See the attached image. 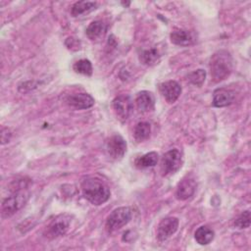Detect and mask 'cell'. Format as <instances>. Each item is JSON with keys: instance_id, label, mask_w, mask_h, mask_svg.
<instances>
[{"instance_id": "6da1fadb", "label": "cell", "mask_w": 251, "mask_h": 251, "mask_svg": "<svg viewBox=\"0 0 251 251\" xmlns=\"http://www.w3.org/2000/svg\"><path fill=\"white\" fill-rule=\"evenodd\" d=\"M83 197L93 205H102L110 198L111 192L107 184L93 176L85 177L80 184Z\"/></svg>"}, {"instance_id": "7a4b0ae2", "label": "cell", "mask_w": 251, "mask_h": 251, "mask_svg": "<svg viewBox=\"0 0 251 251\" xmlns=\"http://www.w3.org/2000/svg\"><path fill=\"white\" fill-rule=\"evenodd\" d=\"M210 73L214 82L226 78L232 71V58L226 50H219L214 53L210 60Z\"/></svg>"}, {"instance_id": "3957f363", "label": "cell", "mask_w": 251, "mask_h": 251, "mask_svg": "<svg viewBox=\"0 0 251 251\" xmlns=\"http://www.w3.org/2000/svg\"><path fill=\"white\" fill-rule=\"evenodd\" d=\"M29 199V192L25 189L18 190L12 192L10 196H8L1 205V214L3 218H9L21 210L27 200Z\"/></svg>"}, {"instance_id": "277c9868", "label": "cell", "mask_w": 251, "mask_h": 251, "mask_svg": "<svg viewBox=\"0 0 251 251\" xmlns=\"http://www.w3.org/2000/svg\"><path fill=\"white\" fill-rule=\"evenodd\" d=\"M131 216V210L128 207H119L113 210L106 220V229L109 232L120 229L130 221Z\"/></svg>"}, {"instance_id": "5b68a950", "label": "cell", "mask_w": 251, "mask_h": 251, "mask_svg": "<svg viewBox=\"0 0 251 251\" xmlns=\"http://www.w3.org/2000/svg\"><path fill=\"white\" fill-rule=\"evenodd\" d=\"M71 224V216L68 214H61L55 217L44 230V235L49 239L57 238L64 235Z\"/></svg>"}, {"instance_id": "8992f818", "label": "cell", "mask_w": 251, "mask_h": 251, "mask_svg": "<svg viewBox=\"0 0 251 251\" xmlns=\"http://www.w3.org/2000/svg\"><path fill=\"white\" fill-rule=\"evenodd\" d=\"M182 164V157L177 149H171L166 152L161 160V173L168 176L177 172Z\"/></svg>"}, {"instance_id": "52a82bcc", "label": "cell", "mask_w": 251, "mask_h": 251, "mask_svg": "<svg viewBox=\"0 0 251 251\" xmlns=\"http://www.w3.org/2000/svg\"><path fill=\"white\" fill-rule=\"evenodd\" d=\"M112 105L117 118L121 122H126L129 118L133 109L132 100L130 96L126 94H121L117 96L113 100Z\"/></svg>"}, {"instance_id": "ba28073f", "label": "cell", "mask_w": 251, "mask_h": 251, "mask_svg": "<svg viewBox=\"0 0 251 251\" xmlns=\"http://www.w3.org/2000/svg\"><path fill=\"white\" fill-rule=\"evenodd\" d=\"M106 149L112 159L120 160L126 152V142L120 134H114L108 139Z\"/></svg>"}, {"instance_id": "9c48e42d", "label": "cell", "mask_w": 251, "mask_h": 251, "mask_svg": "<svg viewBox=\"0 0 251 251\" xmlns=\"http://www.w3.org/2000/svg\"><path fill=\"white\" fill-rule=\"evenodd\" d=\"M178 227V219L176 217H168L163 219L157 228V237L160 241H165L171 237Z\"/></svg>"}, {"instance_id": "30bf717a", "label": "cell", "mask_w": 251, "mask_h": 251, "mask_svg": "<svg viewBox=\"0 0 251 251\" xmlns=\"http://www.w3.org/2000/svg\"><path fill=\"white\" fill-rule=\"evenodd\" d=\"M159 90L165 100L172 104L178 99L181 93V86L176 80H168L159 85Z\"/></svg>"}, {"instance_id": "8fae6325", "label": "cell", "mask_w": 251, "mask_h": 251, "mask_svg": "<svg viewBox=\"0 0 251 251\" xmlns=\"http://www.w3.org/2000/svg\"><path fill=\"white\" fill-rule=\"evenodd\" d=\"M66 102L68 105L75 109L82 110L92 107L95 103L94 98L88 93H75L67 97Z\"/></svg>"}, {"instance_id": "7c38bea8", "label": "cell", "mask_w": 251, "mask_h": 251, "mask_svg": "<svg viewBox=\"0 0 251 251\" xmlns=\"http://www.w3.org/2000/svg\"><path fill=\"white\" fill-rule=\"evenodd\" d=\"M171 41L178 46H188L195 42V34L186 29H175L170 34Z\"/></svg>"}, {"instance_id": "4fadbf2b", "label": "cell", "mask_w": 251, "mask_h": 251, "mask_svg": "<svg viewBox=\"0 0 251 251\" xmlns=\"http://www.w3.org/2000/svg\"><path fill=\"white\" fill-rule=\"evenodd\" d=\"M135 104L137 110L141 113H147L154 110L155 98L154 95L146 90L140 91L135 97Z\"/></svg>"}, {"instance_id": "5bb4252c", "label": "cell", "mask_w": 251, "mask_h": 251, "mask_svg": "<svg viewBox=\"0 0 251 251\" xmlns=\"http://www.w3.org/2000/svg\"><path fill=\"white\" fill-rule=\"evenodd\" d=\"M235 94L232 90L226 88H218L213 93V105L215 107H226L234 100Z\"/></svg>"}, {"instance_id": "9a60e30c", "label": "cell", "mask_w": 251, "mask_h": 251, "mask_svg": "<svg viewBox=\"0 0 251 251\" xmlns=\"http://www.w3.org/2000/svg\"><path fill=\"white\" fill-rule=\"evenodd\" d=\"M195 190H196L195 180L187 176V177H184L181 181H179L176 187V198L179 200H186L194 194Z\"/></svg>"}, {"instance_id": "2e32d148", "label": "cell", "mask_w": 251, "mask_h": 251, "mask_svg": "<svg viewBox=\"0 0 251 251\" xmlns=\"http://www.w3.org/2000/svg\"><path fill=\"white\" fill-rule=\"evenodd\" d=\"M107 31V25L102 21H94L89 24L85 33L90 40H97L104 36Z\"/></svg>"}, {"instance_id": "e0dca14e", "label": "cell", "mask_w": 251, "mask_h": 251, "mask_svg": "<svg viewBox=\"0 0 251 251\" xmlns=\"http://www.w3.org/2000/svg\"><path fill=\"white\" fill-rule=\"evenodd\" d=\"M214 237H215V232L208 226H199L194 233V238L196 242L200 245L209 244L214 239Z\"/></svg>"}, {"instance_id": "ac0fdd59", "label": "cell", "mask_w": 251, "mask_h": 251, "mask_svg": "<svg viewBox=\"0 0 251 251\" xmlns=\"http://www.w3.org/2000/svg\"><path fill=\"white\" fill-rule=\"evenodd\" d=\"M161 58V53L158 48L151 47L148 49H142L139 53V60L142 64L151 66L156 64Z\"/></svg>"}, {"instance_id": "d6986e66", "label": "cell", "mask_w": 251, "mask_h": 251, "mask_svg": "<svg viewBox=\"0 0 251 251\" xmlns=\"http://www.w3.org/2000/svg\"><path fill=\"white\" fill-rule=\"evenodd\" d=\"M157 162H158V154L153 151L136 158L134 161V165L138 169H146V168L154 167L157 164Z\"/></svg>"}, {"instance_id": "ffe728a7", "label": "cell", "mask_w": 251, "mask_h": 251, "mask_svg": "<svg viewBox=\"0 0 251 251\" xmlns=\"http://www.w3.org/2000/svg\"><path fill=\"white\" fill-rule=\"evenodd\" d=\"M151 133V126L147 122H139L134 127V138L138 142H142L149 138Z\"/></svg>"}, {"instance_id": "44dd1931", "label": "cell", "mask_w": 251, "mask_h": 251, "mask_svg": "<svg viewBox=\"0 0 251 251\" xmlns=\"http://www.w3.org/2000/svg\"><path fill=\"white\" fill-rule=\"evenodd\" d=\"M96 7V2H90V1H78L75 2L71 9V14L74 17L80 16L82 14L88 13L95 9Z\"/></svg>"}, {"instance_id": "7402d4cb", "label": "cell", "mask_w": 251, "mask_h": 251, "mask_svg": "<svg viewBox=\"0 0 251 251\" xmlns=\"http://www.w3.org/2000/svg\"><path fill=\"white\" fill-rule=\"evenodd\" d=\"M74 71L77 74H81L84 75H92V65L89 60L81 59L76 61L74 64Z\"/></svg>"}, {"instance_id": "603a6c76", "label": "cell", "mask_w": 251, "mask_h": 251, "mask_svg": "<svg viewBox=\"0 0 251 251\" xmlns=\"http://www.w3.org/2000/svg\"><path fill=\"white\" fill-rule=\"evenodd\" d=\"M206 78V72L202 69L195 70L188 74L187 80L196 86H201Z\"/></svg>"}, {"instance_id": "cb8c5ba5", "label": "cell", "mask_w": 251, "mask_h": 251, "mask_svg": "<svg viewBox=\"0 0 251 251\" xmlns=\"http://www.w3.org/2000/svg\"><path fill=\"white\" fill-rule=\"evenodd\" d=\"M234 226L238 228H246L250 226V212L246 210L242 212L234 222Z\"/></svg>"}, {"instance_id": "d4e9b609", "label": "cell", "mask_w": 251, "mask_h": 251, "mask_svg": "<svg viewBox=\"0 0 251 251\" xmlns=\"http://www.w3.org/2000/svg\"><path fill=\"white\" fill-rule=\"evenodd\" d=\"M11 131L6 128V127H2V130H1V143L2 144H5L7 142H9L10 138H11Z\"/></svg>"}]
</instances>
